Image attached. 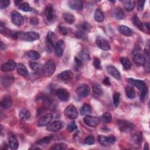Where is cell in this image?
<instances>
[{"instance_id":"obj_40","label":"cell","mask_w":150,"mask_h":150,"mask_svg":"<svg viewBox=\"0 0 150 150\" xmlns=\"http://www.w3.org/2000/svg\"><path fill=\"white\" fill-rule=\"evenodd\" d=\"M52 139V137L51 136H48V137H43L42 139H40L36 142V144L39 145H46L49 144L51 140Z\"/></svg>"},{"instance_id":"obj_54","label":"cell","mask_w":150,"mask_h":150,"mask_svg":"<svg viewBox=\"0 0 150 150\" xmlns=\"http://www.w3.org/2000/svg\"><path fill=\"white\" fill-rule=\"evenodd\" d=\"M59 30L60 32V33H62L63 35H66L68 33V30H67V28L66 27H64L62 26H59Z\"/></svg>"},{"instance_id":"obj_51","label":"cell","mask_w":150,"mask_h":150,"mask_svg":"<svg viewBox=\"0 0 150 150\" xmlns=\"http://www.w3.org/2000/svg\"><path fill=\"white\" fill-rule=\"evenodd\" d=\"M93 65L97 69H101V62H100V59L97 58V57H95L94 59L93 62Z\"/></svg>"},{"instance_id":"obj_47","label":"cell","mask_w":150,"mask_h":150,"mask_svg":"<svg viewBox=\"0 0 150 150\" xmlns=\"http://www.w3.org/2000/svg\"><path fill=\"white\" fill-rule=\"evenodd\" d=\"M102 118L103 120L106 122V123H109L112 120V117L111 115L110 114V113H109L108 112H104L103 115H102Z\"/></svg>"},{"instance_id":"obj_34","label":"cell","mask_w":150,"mask_h":150,"mask_svg":"<svg viewBox=\"0 0 150 150\" xmlns=\"http://www.w3.org/2000/svg\"><path fill=\"white\" fill-rule=\"evenodd\" d=\"M91 106L87 103H84L81 108L80 114L81 115H87L91 112Z\"/></svg>"},{"instance_id":"obj_2","label":"cell","mask_w":150,"mask_h":150,"mask_svg":"<svg viewBox=\"0 0 150 150\" xmlns=\"http://www.w3.org/2000/svg\"><path fill=\"white\" fill-rule=\"evenodd\" d=\"M56 36L54 33V32L49 31L47 33V35L46 36V40H45V45H46V50L49 52L50 53L52 50L54 49V46L56 43Z\"/></svg>"},{"instance_id":"obj_48","label":"cell","mask_w":150,"mask_h":150,"mask_svg":"<svg viewBox=\"0 0 150 150\" xmlns=\"http://www.w3.org/2000/svg\"><path fill=\"white\" fill-rule=\"evenodd\" d=\"M120 94L119 93H115L113 95V104L115 107H117L120 103Z\"/></svg>"},{"instance_id":"obj_37","label":"cell","mask_w":150,"mask_h":150,"mask_svg":"<svg viewBox=\"0 0 150 150\" xmlns=\"http://www.w3.org/2000/svg\"><path fill=\"white\" fill-rule=\"evenodd\" d=\"M125 94L127 97L129 99H133L135 96V93L134 89L131 86H127L125 88Z\"/></svg>"},{"instance_id":"obj_38","label":"cell","mask_w":150,"mask_h":150,"mask_svg":"<svg viewBox=\"0 0 150 150\" xmlns=\"http://www.w3.org/2000/svg\"><path fill=\"white\" fill-rule=\"evenodd\" d=\"M26 56L32 60H38L40 57V54L35 50H29L27 52Z\"/></svg>"},{"instance_id":"obj_44","label":"cell","mask_w":150,"mask_h":150,"mask_svg":"<svg viewBox=\"0 0 150 150\" xmlns=\"http://www.w3.org/2000/svg\"><path fill=\"white\" fill-rule=\"evenodd\" d=\"M83 67V62L80 58L77 57H74V69L76 71L80 70Z\"/></svg>"},{"instance_id":"obj_36","label":"cell","mask_w":150,"mask_h":150,"mask_svg":"<svg viewBox=\"0 0 150 150\" xmlns=\"http://www.w3.org/2000/svg\"><path fill=\"white\" fill-rule=\"evenodd\" d=\"M64 20L69 24H72L75 20V18L73 14L69 12H65L63 15Z\"/></svg>"},{"instance_id":"obj_18","label":"cell","mask_w":150,"mask_h":150,"mask_svg":"<svg viewBox=\"0 0 150 150\" xmlns=\"http://www.w3.org/2000/svg\"><path fill=\"white\" fill-rule=\"evenodd\" d=\"M64 47L65 46L63 40H59L56 42L54 47V50L55 54L57 57H61L62 56L64 50Z\"/></svg>"},{"instance_id":"obj_26","label":"cell","mask_w":150,"mask_h":150,"mask_svg":"<svg viewBox=\"0 0 150 150\" xmlns=\"http://www.w3.org/2000/svg\"><path fill=\"white\" fill-rule=\"evenodd\" d=\"M16 71H17V73L22 76L26 77V76H28V74H29L27 68L22 63H18L17 64V65H16Z\"/></svg>"},{"instance_id":"obj_55","label":"cell","mask_w":150,"mask_h":150,"mask_svg":"<svg viewBox=\"0 0 150 150\" xmlns=\"http://www.w3.org/2000/svg\"><path fill=\"white\" fill-rule=\"evenodd\" d=\"M30 23L32 25H38L39 24V20L36 17H32L30 19Z\"/></svg>"},{"instance_id":"obj_20","label":"cell","mask_w":150,"mask_h":150,"mask_svg":"<svg viewBox=\"0 0 150 150\" xmlns=\"http://www.w3.org/2000/svg\"><path fill=\"white\" fill-rule=\"evenodd\" d=\"M106 70L109 74L116 79L117 80H120L121 79V74L119 71L114 66L108 65L106 67Z\"/></svg>"},{"instance_id":"obj_1","label":"cell","mask_w":150,"mask_h":150,"mask_svg":"<svg viewBox=\"0 0 150 150\" xmlns=\"http://www.w3.org/2000/svg\"><path fill=\"white\" fill-rule=\"evenodd\" d=\"M78 30L76 32V36L78 38H84L86 34L88 33L91 28V25L86 22H82L81 23H79L77 25Z\"/></svg>"},{"instance_id":"obj_21","label":"cell","mask_w":150,"mask_h":150,"mask_svg":"<svg viewBox=\"0 0 150 150\" xmlns=\"http://www.w3.org/2000/svg\"><path fill=\"white\" fill-rule=\"evenodd\" d=\"M128 82L131 85L137 87L140 91H141L146 86L145 82L140 80H135L132 78H129L128 79Z\"/></svg>"},{"instance_id":"obj_15","label":"cell","mask_w":150,"mask_h":150,"mask_svg":"<svg viewBox=\"0 0 150 150\" xmlns=\"http://www.w3.org/2000/svg\"><path fill=\"white\" fill-rule=\"evenodd\" d=\"M56 94L58 98L62 101H67L69 100L70 96L68 91L64 88L57 89L56 91Z\"/></svg>"},{"instance_id":"obj_53","label":"cell","mask_w":150,"mask_h":150,"mask_svg":"<svg viewBox=\"0 0 150 150\" xmlns=\"http://www.w3.org/2000/svg\"><path fill=\"white\" fill-rule=\"evenodd\" d=\"M145 3V1H138L137 2V9L138 11H141L144 9V4Z\"/></svg>"},{"instance_id":"obj_42","label":"cell","mask_w":150,"mask_h":150,"mask_svg":"<svg viewBox=\"0 0 150 150\" xmlns=\"http://www.w3.org/2000/svg\"><path fill=\"white\" fill-rule=\"evenodd\" d=\"M67 145L66 144L61 142V143H57L54 144L51 148L50 149H53V150H64L67 149Z\"/></svg>"},{"instance_id":"obj_8","label":"cell","mask_w":150,"mask_h":150,"mask_svg":"<svg viewBox=\"0 0 150 150\" xmlns=\"http://www.w3.org/2000/svg\"><path fill=\"white\" fill-rule=\"evenodd\" d=\"M98 141L102 145L107 146L113 144L115 142L116 138L113 135L105 137L104 135H100L98 136Z\"/></svg>"},{"instance_id":"obj_57","label":"cell","mask_w":150,"mask_h":150,"mask_svg":"<svg viewBox=\"0 0 150 150\" xmlns=\"http://www.w3.org/2000/svg\"><path fill=\"white\" fill-rule=\"evenodd\" d=\"M144 149L145 150H146V149L148 150V149H149V144H148V143H145V144Z\"/></svg>"},{"instance_id":"obj_10","label":"cell","mask_w":150,"mask_h":150,"mask_svg":"<svg viewBox=\"0 0 150 150\" xmlns=\"http://www.w3.org/2000/svg\"><path fill=\"white\" fill-rule=\"evenodd\" d=\"M96 43L97 46L102 50H108L110 49V45L108 40L104 37L98 36L96 39Z\"/></svg>"},{"instance_id":"obj_43","label":"cell","mask_w":150,"mask_h":150,"mask_svg":"<svg viewBox=\"0 0 150 150\" xmlns=\"http://www.w3.org/2000/svg\"><path fill=\"white\" fill-rule=\"evenodd\" d=\"M114 16L115 18L118 20L122 19L124 17V12L121 8H117L115 9Z\"/></svg>"},{"instance_id":"obj_23","label":"cell","mask_w":150,"mask_h":150,"mask_svg":"<svg viewBox=\"0 0 150 150\" xmlns=\"http://www.w3.org/2000/svg\"><path fill=\"white\" fill-rule=\"evenodd\" d=\"M134 62L138 66H144L146 64V58L145 57L140 53H137L134 55L133 57Z\"/></svg>"},{"instance_id":"obj_22","label":"cell","mask_w":150,"mask_h":150,"mask_svg":"<svg viewBox=\"0 0 150 150\" xmlns=\"http://www.w3.org/2000/svg\"><path fill=\"white\" fill-rule=\"evenodd\" d=\"M63 127V123L60 121H55L52 122L47 128V129L50 132H56L60 130Z\"/></svg>"},{"instance_id":"obj_25","label":"cell","mask_w":150,"mask_h":150,"mask_svg":"<svg viewBox=\"0 0 150 150\" xmlns=\"http://www.w3.org/2000/svg\"><path fill=\"white\" fill-rule=\"evenodd\" d=\"M1 105L4 109H9L12 105V100L9 96H5L1 101Z\"/></svg>"},{"instance_id":"obj_3","label":"cell","mask_w":150,"mask_h":150,"mask_svg":"<svg viewBox=\"0 0 150 150\" xmlns=\"http://www.w3.org/2000/svg\"><path fill=\"white\" fill-rule=\"evenodd\" d=\"M19 38L25 41L33 42L38 40L40 38V35L38 33L36 32L30 31L24 33H20Z\"/></svg>"},{"instance_id":"obj_13","label":"cell","mask_w":150,"mask_h":150,"mask_svg":"<svg viewBox=\"0 0 150 150\" xmlns=\"http://www.w3.org/2000/svg\"><path fill=\"white\" fill-rule=\"evenodd\" d=\"M53 118V115L52 113H48L42 116L38 122V125L39 127L46 126L50 123Z\"/></svg>"},{"instance_id":"obj_33","label":"cell","mask_w":150,"mask_h":150,"mask_svg":"<svg viewBox=\"0 0 150 150\" xmlns=\"http://www.w3.org/2000/svg\"><path fill=\"white\" fill-rule=\"evenodd\" d=\"M79 56H80V59L84 61H88L90 59V53L88 50L84 48L79 53Z\"/></svg>"},{"instance_id":"obj_41","label":"cell","mask_w":150,"mask_h":150,"mask_svg":"<svg viewBox=\"0 0 150 150\" xmlns=\"http://www.w3.org/2000/svg\"><path fill=\"white\" fill-rule=\"evenodd\" d=\"M92 89H93V93L97 96H101L103 93L101 87L97 83L93 84L92 86Z\"/></svg>"},{"instance_id":"obj_11","label":"cell","mask_w":150,"mask_h":150,"mask_svg":"<svg viewBox=\"0 0 150 150\" xmlns=\"http://www.w3.org/2000/svg\"><path fill=\"white\" fill-rule=\"evenodd\" d=\"M76 92L79 97H86L90 94V87L88 84H83L76 89Z\"/></svg>"},{"instance_id":"obj_6","label":"cell","mask_w":150,"mask_h":150,"mask_svg":"<svg viewBox=\"0 0 150 150\" xmlns=\"http://www.w3.org/2000/svg\"><path fill=\"white\" fill-rule=\"evenodd\" d=\"M64 115L70 120H74L78 117V112L73 104H69L64 110Z\"/></svg>"},{"instance_id":"obj_58","label":"cell","mask_w":150,"mask_h":150,"mask_svg":"<svg viewBox=\"0 0 150 150\" xmlns=\"http://www.w3.org/2000/svg\"><path fill=\"white\" fill-rule=\"evenodd\" d=\"M5 48V45L4 44V43L2 42H1V49H2V50H3V49H4Z\"/></svg>"},{"instance_id":"obj_17","label":"cell","mask_w":150,"mask_h":150,"mask_svg":"<svg viewBox=\"0 0 150 150\" xmlns=\"http://www.w3.org/2000/svg\"><path fill=\"white\" fill-rule=\"evenodd\" d=\"M84 122L90 127H96L99 123V120L96 117H93L91 115H87L83 119Z\"/></svg>"},{"instance_id":"obj_5","label":"cell","mask_w":150,"mask_h":150,"mask_svg":"<svg viewBox=\"0 0 150 150\" xmlns=\"http://www.w3.org/2000/svg\"><path fill=\"white\" fill-rule=\"evenodd\" d=\"M117 124H118V126L120 130L123 132L131 131L134 128V125L132 123L124 120H118L117 122Z\"/></svg>"},{"instance_id":"obj_19","label":"cell","mask_w":150,"mask_h":150,"mask_svg":"<svg viewBox=\"0 0 150 150\" xmlns=\"http://www.w3.org/2000/svg\"><path fill=\"white\" fill-rule=\"evenodd\" d=\"M8 139L9 142V146L12 149H16L19 145V142L15 136L12 132H9L8 134Z\"/></svg>"},{"instance_id":"obj_27","label":"cell","mask_w":150,"mask_h":150,"mask_svg":"<svg viewBox=\"0 0 150 150\" xmlns=\"http://www.w3.org/2000/svg\"><path fill=\"white\" fill-rule=\"evenodd\" d=\"M142 133L141 132H137L135 133L134 134H133L132 135L131 137V140L133 142V143L134 144V145H135V146H139L141 144V142H142Z\"/></svg>"},{"instance_id":"obj_52","label":"cell","mask_w":150,"mask_h":150,"mask_svg":"<svg viewBox=\"0 0 150 150\" xmlns=\"http://www.w3.org/2000/svg\"><path fill=\"white\" fill-rule=\"evenodd\" d=\"M10 4V1L9 0H2L0 2V8L1 9H4L8 7Z\"/></svg>"},{"instance_id":"obj_31","label":"cell","mask_w":150,"mask_h":150,"mask_svg":"<svg viewBox=\"0 0 150 150\" xmlns=\"http://www.w3.org/2000/svg\"><path fill=\"white\" fill-rule=\"evenodd\" d=\"M118 30L121 34L127 36H131L133 33L132 30L129 27L124 25L120 26L118 28Z\"/></svg>"},{"instance_id":"obj_32","label":"cell","mask_w":150,"mask_h":150,"mask_svg":"<svg viewBox=\"0 0 150 150\" xmlns=\"http://www.w3.org/2000/svg\"><path fill=\"white\" fill-rule=\"evenodd\" d=\"M120 61L125 70H129L131 69L132 66V64L128 58L122 57L120 58Z\"/></svg>"},{"instance_id":"obj_14","label":"cell","mask_w":150,"mask_h":150,"mask_svg":"<svg viewBox=\"0 0 150 150\" xmlns=\"http://www.w3.org/2000/svg\"><path fill=\"white\" fill-rule=\"evenodd\" d=\"M16 65L17 64L13 60H9L1 65V69L4 72H9L16 68Z\"/></svg>"},{"instance_id":"obj_9","label":"cell","mask_w":150,"mask_h":150,"mask_svg":"<svg viewBox=\"0 0 150 150\" xmlns=\"http://www.w3.org/2000/svg\"><path fill=\"white\" fill-rule=\"evenodd\" d=\"M73 76V74L72 71L70 70H66L59 73L57 76V77L59 81L67 83L71 80Z\"/></svg>"},{"instance_id":"obj_35","label":"cell","mask_w":150,"mask_h":150,"mask_svg":"<svg viewBox=\"0 0 150 150\" xmlns=\"http://www.w3.org/2000/svg\"><path fill=\"white\" fill-rule=\"evenodd\" d=\"M94 19L97 22H101L104 21V15L103 12L101 9H97L96 10L94 13Z\"/></svg>"},{"instance_id":"obj_7","label":"cell","mask_w":150,"mask_h":150,"mask_svg":"<svg viewBox=\"0 0 150 150\" xmlns=\"http://www.w3.org/2000/svg\"><path fill=\"white\" fill-rule=\"evenodd\" d=\"M11 21L12 22L17 26H20L22 25L24 23L23 16L18 12L16 11H13L11 13Z\"/></svg>"},{"instance_id":"obj_46","label":"cell","mask_w":150,"mask_h":150,"mask_svg":"<svg viewBox=\"0 0 150 150\" xmlns=\"http://www.w3.org/2000/svg\"><path fill=\"white\" fill-rule=\"evenodd\" d=\"M148 87L147 86H146L141 91V94H140V97H139V99H140V101L141 102H144L145 100V98L147 96V94H148Z\"/></svg>"},{"instance_id":"obj_30","label":"cell","mask_w":150,"mask_h":150,"mask_svg":"<svg viewBox=\"0 0 150 150\" xmlns=\"http://www.w3.org/2000/svg\"><path fill=\"white\" fill-rule=\"evenodd\" d=\"M29 65L30 67L34 70L36 72H40L42 70H43V66L41 63H38V62H35L33 61H30L29 62Z\"/></svg>"},{"instance_id":"obj_49","label":"cell","mask_w":150,"mask_h":150,"mask_svg":"<svg viewBox=\"0 0 150 150\" xmlns=\"http://www.w3.org/2000/svg\"><path fill=\"white\" fill-rule=\"evenodd\" d=\"M94 142L95 138L93 135H88L84 139V144L87 145H92L94 143Z\"/></svg>"},{"instance_id":"obj_28","label":"cell","mask_w":150,"mask_h":150,"mask_svg":"<svg viewBox=\"0 0 150 150\" xmlns=\"http://www.w3.org/2000/svg\"><path fill=\"white\" fill-rule=\"evenodd\" d=\"M19 117L22 121H26L30 117V112L29 110L26 108H22L19 112Z\"/></svg>"},{"instance_id":"obj_45","label":"cell","mask_w":150,"mask_h":150,"mask_svg":"<svg viewBox=\"0 0 150 150\" xmlns=\"http://www.w3.org/2000/svg\"><path fill=\"white\" fill-rule=\"evenodd\" d=\"M19 8L20 9L25 12H29L32 11V8L30 6L29 4L26 2L21 3V5L19 6Z\"/></svg>"},{"instance_id":"obj_4","label":"cell","mask_w":150,"mask_h":150,"mask_svg":"<svg viewBox=\"0 0 150 150\" xmlns=\"http://www.w3.org/2000/svg\"><path fill=\"white\" fill-rule=\"evenodd\" d=\"M56 69V64L53 60L47 61L43 67V73L46 77L50 76L53 74Z\"/></svg>"},{"instance_id":"obj_24","label":"cell","mask_w":150,"mask_h":150,"mask_svg":"<svg viewBox=\"0 0 150 150\" xmlns=\"http://www.w3.org/2000/svg\"><path fill=\"white\" fill-rule=\"evenodd\" d=\"M14 81V77L11 75H5L1 78V83L2 86L7 88L9 87Z\"/></svg>"},{"instance_id":"obj_50","label":"cell","mask_w":150,"mask_h":150,"mask_svg":"<svg viewBox=\"0 0 150 150\" xmlns=\"http://www.w3.org/2000/svg\"><path fill=\"white\" fill-rule=\"evenodd\" d=\"M77 128V126L76 125V124L75 123V122L74 121H71L70 122H69L67 125V129L69 132H72L74 130L76 129Z\"/></svg>"},{"instance_id":"obj_56","label":"cell","mask_w":150,"mask_h":150,"mask_svg":"<svg viewBox=\"0 0 150 150\" xmlns=\"http://www.w3.org/2000/svg\"><path fill=\"white\" fill-rule=\"evenodd\" d=\"M103 83L106 85V86H110V80H109V78L106 77L104 79V80H103Z\"/></svg>"},{"instance_id":"obj_39","label":"cell","mask_w":150,"mask_h":150,"mask_svg":"<svg viewBox=\"0 0 150 150\" xmlns=\"http://www.w3.org/2000/svg\"><path fill=\"white\" fill-rule=\"evenodd\" d=\"M132 22L134 23V25L137 26L139 30H143L144 29V25L142 23V22L140 21L139 18L138 17L137 15H135L133 18H132Z\"/></svg>"},{"instance_id":"obj_16","label":"cell","mask_w":150,"mask_h":150,"mask_svg":"<svg viewBox=\"0 0 150 150\" xmlns=\"http://www.w3.org/2000/svg\"><path fill=\"white\" fill-rule=\"evenodd\" d=\"M67 5L71 9L76 11H81L83 8V4L80 0H70L67 2Z\"/></svg>"},{"instance_id":"obj_29","label":"cell","mask_w":150,"mask_h":150,"mask_svg":"<svg viewBox=\"0 0 150 150\" xmlns=\"http://www.w3.org/2000/svg\"><path fill=\"white\" fill-rule=\"evenodd\" d=\"M122 2L124 8L128 12L132 11L135 6V2L133 0H126L122 1Z\"/></svg>"},{"instance_id":"obj_12","label":"cell","mask_w":150,"mask_h":150,"mask_svg":"<svg viewBox=\"0 0 150 150\" xmlns=\"http://www.w3.org/2000/svg\"><path fill=\"white\" fill-rule=\"evenodd\" d=\"M45 16L48 22H52L54 21L55 18L54 11L52 4H48L46 6L45 9Z\"/></svg>"}]
</instances>
